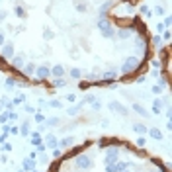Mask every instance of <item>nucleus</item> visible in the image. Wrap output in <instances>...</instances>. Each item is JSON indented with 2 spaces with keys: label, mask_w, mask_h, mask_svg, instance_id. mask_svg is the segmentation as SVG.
Listing matches in <instances>:
<instances>
[{
  "label": "nucleus",
  "mask_w": 172,
  "mask_h": 172,
  "mask_svg": "<svg viewBox=\"0 0 172 172\" xmlns=\"http://www.w3.org/2000/svg\"><path fill=\"white\" fill-rule=\"evenodd\" d=\"M24 64H25V59L22 57V55H14V57H12V67H14V68H22Z\"/></svg>",
  "instance_id": "nucleus-13"
},
{
  "label": "nucleus",
  "mask_w": 172,
  "mask_h": 172,
  "mask_svg": "<svg viewBox=\"0 0 172 172\" xmlns=\"http://www.w3.org/2000/svg\"><path fill=\"white\" fill-rule=\"evenodd\" d=\"M133 131H135V133H139V135H145V133H147L149 129L145 127L143 123H135V125H133Z\"/></svg>",
  "instance_id": "nucleus-20"
},
{
  "label": "nucleus",
  "mask_w": 172,
  "mask_h": 172,
  "mask_svg": "<svg viewBox=\"0 0 172 172\" xmlns=\"http://www.w3.org/2000/svg\"><path fill=\"white\" fill-rule=\"evenodd\" d=\"M35 149H37V153H43V150H45L47 147H45V143H41V145H37Z\"/></svg>",
  "instance_id": "nucleus-50"
},
{
  "label": "nucleus",
  "mask_w": 172,
  "mask_h": 172,
  "mask_svg": "<svg viewBox=\"0 0 172 172\" xmlns=\"http://www.w3.org/2000/svg\"><path fill=\"white\" fill-rule=\"evenodd\" d=\"M160 45H162V39H160V35H154V37H153V47L160 49Z\"/></svg>",
  "instance_id": "nucleus-30"
},
{
  "label": "nucleus",
  "mask_w": 172,
  "mask_h": 172,
  "mask_svg": "<svg viewBox=\"0 0 172 172\" xmlns=\"http://www.w3.org/2000/svg\"><path fill=\"white\" fill-rule=\"evenodd\" d=\"M0 111H2V104H0Z\"/></svg>",
  "instance_id": "nucleus-60"
},
{
  "label": "nucleus",
  "mask_w": 172,
  "mask_h": 172,
  "mask_svg": "<svg viewBox=\"0 0 172 172\" xmlns=\"http://www.w3.org/2000/svg\"><path fill=\"white\" fill-rule=\"evenodd\" d=\"M51 76L53 78H63L64 76V67L63 64H55V67L51 68Z\"/></svg>",
  "instance_id": "nucleus-10"
},
{
  "label": "nucleus",
  "mask_w": 172,
  "mask_h": 172,
  "mask_svg": "<svg viewBox=\"0 0 172 172\" xmlns=\"http://www.w3.org/2000/svg\"><path fill=\"white\" fill-rule=\"evenodd\" d=\"M6 141H8V133H2V135H0V145L6 143Z\"/></svg>",
  "instance_id": "nucleus-48"
},
{
  "label": "nucleus",
  "mask_w": 172,
  "mask_h": 172,
  "mask_svg": "<svg viewBox=\"0 0 172 172\" xmlns=\"http://www.w3.org/2000/svg\"><path fill=\"white\" fill-rule=\"evenodd\" d=\"M33 119H35L37 123H45V115H43V114H35Z\"/></svg>",
  "instance_id": "nucleus-40"
},
{
  "label": "nucleus",
  "mask_w": 172,
  "mask_h": 172,
  "mask_svg": "<svg viewBox=\"0 0 172 172\" xmlns=\"http://www.w3.org/2000/svg\"><path fill=\"white\" fill-rule=\"evenodd\" d=\"M8 119H10V111H2V114H0V123H2V125H6Z\"/></svg>",
  "instance_id": "nucleus-27"
},
{
  "label": "nucleus",
  "mask_w": 172,
  "mask_h": 172,
  "mask_svg": "<svg viewBox=\"0 0 172 172\" xmlns=\"http://www.w3.org/2000/svg\"><path fill=\"white\" fill-rule=\"evenodd\" d=\"M117 158H119V149L117 147H108L106 149V158H104V162L106 164H114V162H117Z\"/></svg>",
  "instance_id": "nucleus-4"
},
{
  "label": "nucleus",
  "mask_w": 172,
  "mask_h": 172,
  "mask_svg": "<svg viewBox=\"0 0 172 172\" xmlns=\"http://www.w3.org/2000/svg\"><path fill=\"white\" fill-rule=\"evenodd\" d=\"M96 28L100 29V33L108 37V39H111V37L115 35V29H114V25H111V22L108 20V18H100L98 20V24H96Z\"/></svg>",
  "instance_id": "nucleus-1"
},
{
  "label": "nucleus",
  "mask_w": 172,
  "mask_h": 172,
  "mask_svg": "<svg viewBox=\"0 0 172 172\" xmlns=\"http://www.w3.org/2000/svg\"><path fill=\"white\" fill-rule=\"evenodd\" d=\"M72 145H74V137H71V135H68V137H63L61 141H59V147H63V149L72 147Z\"/></svg>",
  "instance_id": "nucleus-14"
},
{
  "label": "nucleus",
  "mask_w": 172,
  "mask_h": 172,
  "mask_svg": "<svg viewBox=\"0 0 172 172\" xmlns=\"http://www.w3.org/2000/svg\"><path fill=\"white\" fill-rule=\"evenodd\" d=\"M18 119V114H16V111H10V121H16Z\"/></svg>",
  "instance_id": "nucleus-52"
},
{
  "label": "nucleus",
  "mask_w": 172,
  "mask_h": 172,
  "mask_svg": "<svg viewBox=\"0 0 172 172\" xmlns=\"http://www.w3.org/2000/svg\"><path fill=\"white\" fill-rule=\"evenodd\" d=\"M43 39H53V31L51 29H43Z\"/></svg>",
  "instance_id": "nucleus-37"
},
{
  "label": "nucleus",
  "mask_w": 172,
  "mask_h": 172,
  "mask_svg": "<svg viewBox=\"0 0 172 172\" xmlns=\"http://www.w3.org/2000/svg\"><path fill=\"white\" fill-rule=\"evenodd\" d=\"M0 57L2 59H12L14 57V45L12 43H4V45L0 47Z\"/></svg>",
  "instance_id": "nucleus-6"
},
{
  "label": "nucleus",
  "mask_w": 172,
  "mask_h": 172,
  "mask_svg": "<svg viewBox=\"0 0 172 172\" xmlns=\"http://www.w3.org/2000/svg\"><path fill=\"white\" fill-rule=\"evenodd\" d=\"M139 68V59L137 57H129L125 63H123V67H121V72H123V76H129V74H133Z\"/></svg>",
  "instance_id": "nucleus-3"
},
{
  "label": "nucleus",
  "mask_w": 172,
  "mask_h": 172,
  "mask_svg": "<svg viewBox=\"0 0 172 172\" xmlns=\"http://www.w3.org/2000/svg\"><path fill=\"white\" fill-rule=\"evenodd\" d=\"M22 68H24V74H25V76H31V74L35 72V64H31V63L24 64V67H22Z\"/></svg>",
  "instance_id": "nucleus-19"
},
{
  "label": "nucleus",
  "mask_w": 172,
  "mask_h": 172,
  "mask_svg": "<svg viewBox=\"0 0 172 172\" xmlns=\"http://www.w3.org/2000/svg\"><path fill=\"white\" fill-rule=\"evenodd\" d=\"M45 123H47V125H51V127H55V125L61 123V119H59V117H49V119H45Z\"/></svg>",
  "instance_id": "nucleus-28"
},
{
  "label": "nucleus",
  "mask_w": 172,
  "mask_h": 172,
  "mask_svg": "<svg viewBox=\"0 0 172 172\" xmlns=\"http://www.w3.org/2000/svg\"><path fill=\"white\" fill-rule=\"evenodd\" d=\"M162 31H164V25L162 24H157V35H160Z\"/></svg>",
  "instance_id": "nucleus-47"
},
{
  "label": "nucleus",
  "mask_w": 172,
  "mask_h": 172,
  "mask_svg": "<svg viewBox=\"0 0 172 172\" xmlns=\"http://www.w3.org/2000/svg\"><path fill=\"white\" fill-rule=\"evenodd\" d=\"M47 106H51V108H57V110H59V108H63V104H61L59 100H51V102H47Z\"/></svg>",
  "instance_id": "nucleus-32"
},
{
  "label": "nucleus",
  "mask_w": 172,
  "mask_h": 172,
  "mask_svg": "<svg viewBox=\"0 0 172 172\" xmlns=\"http://www.w3.org/2000/svg\"><path fill=\"white\" fill-rule=\"evenodd\" d=\"M72 172H84V170H72Z\"/></svg>",
  "instance_id": "nucleus-59"
},
{
  "label": "nucleus",
  "mask_w": 172,
  "mask_h": 172,
  "mask_svg": "<svg viewBox=\"0 0 172 172\" xmlns=\"http://www.w3.org/2000/svg\"><path fill=\"white\" fill-rule=\"evenodd\" d=\"M133 110H135L141 117H149V115H150V114H149V110H147L145 106H141L139 102H133Z\"/></svg>",
  "instance_id": "nucleus-9"
},
{
  "label": "nucleus",
  "mask_w": 172,
  "mask_h": 172,
  "mask_svg": "<svg viewBox=\"0 0 172 172\" xmlns=\"http://www.w3.org/2000/svg\"><path fill=\"white\" fill-rule=\"evenodd\" d=\"M108 108H110L111 111H117V114H121V115H127L129 114V110L125 106H121L119 102H110V104H108Z\"/></svg>",
  "instance_id": "nucleus-7"
},
{
  "label": "nucleus",
  "mask_w": 172,
  "mask_h": 172,
  "mask_svg": "<svg viewBox=\"0 0 172 172\" xmlns=\"http://www.w3.org/2000/svg\"><path fill=\"white\" fill-rule=\"evenodd\" d=\"M149 135H150V139H157V141H160V139H162V133H160L158 131V129L157 127H153V129H149Z\"/></svg>",
  "instance_id": "nucleus-18"
},
{
  "label": "nucleus",
  "mask_w": 172,
  "mask_h": 172,
  "mask_svg": "<svg viewBox=\"0 0 172 172\" xmlns=\"http://www.w3.org/2000/svg\"><path fill=\"white\" fill-rule=\"evenodd\" d=\"M129 35V29H125V28H123V29H119V31H117V37H121V39H125V37Z\"/></svg>",
  "instance_id": "nucleus-33"
},
{
  "label": "nucleus",
  "mask_w": 172,
  "mask_h": 172,
  "mask_svg": "<svg viewBox=\"0 0 172 172\" xmlns=\"http://www.w3.org/2000/svg\"><path fill=\"white\" fill-rule=\"evenodd\" d=\"M170 24H172V20H170V16H166V20H164V28H170Z\"/></svg>",
  "instance_id": "nucleus-49"
},
{
  "label": "nucleus",
  "mask_w": 172,
  "mask_h": 172,
  "mask_svg": "<svg viewBox=\"0 0 172 172\" xmlns=\"http://www.w3.org/2000/svg\"><path fill=\"white\" fill-rule=\"evenodd\" d=\"M14 14L18 16V18H25V16H28V14H25V10L22 8V6H16V8H14Z\"/></svg>",
  "instance_id": "nucleus-26"
},
{
  "label": "nucleus",
  "mask_w": 172,
  "mask_h": 172,
  "mask_svg": "<svg viewBox=\"0 0 172 172\" xmlns=\"http://www.w3.org/2000/svg\"><path fill=\"white\" fill-rule=\"evenodd\" d=\"M164 86H166V80L162 78V82H160V84H154V86H153V94H160V92L164 90Z\"/></svg>",
  "instance_id": "nucleus-22"
},
{
  "label": "nucleus",
  "mask_w": 172,
  "mask_h": 172,
  "mask_svg": "<svg viewBox=\"0 0 172 172\" xmlns=\"http://www.w3.org/2000/svg\"><path fill=\"white\" fill-rule=\"evenodd\" d=\"M18 172H25V170H24V168H18Z\"/></svg>",
  "instance_id": "nucleus-58"
},
{
  "label": "nucleus",
  "mask_w": 172,
  "mask_h": 172,
  "mask_svg": "<svg viewBox=\"0 0 172 172\" xmlns=\"http://www.w3.org/2000/svg\"><path fill=\"white\" fill-rule=\"evenodd\" d=\"M4 45V33H0V47Z\"/></svg>",
  "instance_id": "nucleus-56"
},
{
  "label": "nucleus",
  "mask_w": 172,
  "mask_h": 172,
  "mask_svg": "<svg viewBox=\"0 0 172 172\" xmlns=\"http://www.w3.org/2000/svg\"><path fill=\"white\" fill-rule=\"evenodd\" d=\"M53 157H55V158H61L63 157V153H61V149H59V147L53 149Z\"/></svg>",
  "instance_id": "nucleus-43"
},
{
  "label": "nucleus",
  "mask_w": 172,
  "mask_h": 172,
  "mask_svg": "<svg viewBox=\"0 0 172 172\" xmlns=\"http://www.w3.org/2000/svg\"><path fill=\"white\" fill-rule=\"evenodd\" d=\"M35 76H37V80H47L51 76V68L47 67V64H41V67H35Z\"/></svg>",
  "instance_id": "nucleus-5"
},
{
  "label": "nucleus",
  "mask_w": 172,
  "mask_h": 172,
  "mask_svg": "<svg viewBox=\"0 0 172 172\" xmlns=\"http://www.w3.org/2000/svg\"><path fill=\"white\" fill-rule=\"evenodd\" d=\"M145 80H147V76H145V74H143V76H137V80H135V82H137V84H143Z\"/></svg>",
  "instance_id": "nucleus-51"
},
{
  "label": "nucleus",
  "mask_w": 172,
  "mask_h": 172,
  "mask_svg": "<svg viewBox=\"0 0 172 172\" xmlns=\"http://www.w3.org/2000/svg\"><path fill=\"white\" fill-rule=\"evenodd\" d=\"M8 133H10V135H20V127H16V125H14V127H10V131H8Z\"/></svg>",
  "instance_id": "nucleus-42"
},
{
  "label": "nucleus",
  "mask_w": 172,
  "mask_h": 172,
  "mask_svg": "<svg viewBox=\"0 0 172 172\" xmlns=\"http://www.w3.org/2000/svg\"><path fill=\"white\" fill-rule=\"evenodd\" d=\"M106 172H119V170H117V166L114 162V164H106Z\"/></svg>",
  "instance_id": "nucleus-36"
},
{
  "label": "nucleus",
  "mask_w": 172,
  "mask_h": 172,
  "mask_svg": "<svg viewBox=\"0 0 172 172\" xmlns=\"http://www.w3.org/2000/svg\"><path fill=\"white\" fill-rule=\"evenodd\" d=\"M137 145H139V147H145V145H147V139H145V135H141V137L137 139Z\"/></svg>",
  "instance_id": "nucleus-41"
},
{
  "label": "nucleus",
  "mask_w": 172,
  "mask_h": 172,
  "mask_svg": "<svg viewBox=\"0 0 172 172\" xmlns=\"http://www.w3.org/2000/svg\"><path fill=\"white\" fill-rule=\"evenodd\" d=\"M29 139H31V145H33V147H37V145H41V143H43V139H41V133H39V131H31V133H29Z\"/></svg>",
  "instance_id": "nucleus-12"
},
{
  "label": "nucleus",
  "mask_w": 172,
  "mask_h": 172,
  "mask_svg": "<svg viewBox=\"0 0 172 172\" xmlns=\"http://www.w3.org/2000/svg\"><path fill=\"white\" fill-rule=\"evenodd\" d=\"M139 12H141V14H145V16H150V10H149V6H147V4H143V6L139 8Z\"/></svg>",
  "instance_id": "nucleus-35"
},
{
  "label": "nucleus",
  "mask_w": 172,
  "mask_h": 172,
  "mask_svg": "<svg viewBox=\"0 0 172 172\" xmlns=\"http://www.w3.org/2000/svg\"><path fill=\"white\" fill-rule=\"evenodd\" d=\"M150 172H157V170H150Z\"/></svg>",
  "instance_id": "nucleus-62"
},
{
  "label": "nucleus",
  "mask_w": 172,
  "mask_h": 172,
  "mask_svg": "<svg viewBox=\"0 0 172 172\" xmlns=\"http://www.w3.org/2000/svg\"><path fill=\"white\" fill-rule=\"evenodd\" d=\"M117 78V72L115 71H106L104 74H102V80H110V82H115Z\"/></svg>",
  "instance_id": "nucleus-16"
},
{
  "label": "nucleus",
  "mask_w": 172,
  "mask_h": 172,
  "mask_svg": "<svg viewBox=\"0 0 172 172\" xmlns=\"http://www.w3.org/2000/svg\"><path fill=\"white\" fill-rule=\"evenodd\" d=\"M59 168H61V162H53V166H51L49 172H59Z\"/></svg>",
  "instance_id": "nucleus-44"
},
{
  "label": "nucleus",
  "mask_w": 172,
  "mask_h": 172,
  "mask_svg": "<svg viewBox=\"0 0 172 172\" xmlns=\"http://www.w3.org/2000/svg\"><path fill=\"white\" fill-rule=\"evenodd\" d=\"M67 100L68 102H74V100H76V94H67Z\"/></svg>",
  "instance_id": "nucleus-53"
},
{
  "label": "nucleus",
  "mask_w": 172,
  "mask_h": 172,
  "mask_svg": "<svg viewBox=\"0 0 172 172\" xmlns=\"http://www.w3.org/2000/svg\"><path fill=\"white\" fill-rule=\"evenodd\" d=\"M43 143H45V147H49V149H57L59 147V139L53 135V133H47L45 139H43Z\"/></svg>",
  "instance_id": "nucleus-8"
},
{
  "label": "nucleus",
  "mask_w": 172,
  "mask_h": 172,
  "mask_svg": "<svg viewBox=\"0 0 172 172\" xmlns=\"http://www.w3.org/2000/svg\"><path fill=\"white\" fill-rule=\"evenodd\" d=\"M16 84H18V78H14V76H10V78H6V88H14Z\"/></svg>",
  "instance_id": "nucleus-29"
},
{
  "label": "nucleus",
  "mask_w": 172,
  "mask_h": 172,
  "mask_svg": "<svg viewBox=\"0 0 172 172\" xmlns=\"http://www.w3.org/2000/svg\"><path fill=\"white\" fill-rule=\"evenodd\" d=\"M22 168H24L25 172H33V170H35V160L24 158V162H22Z\"/></svg>",
  "instance_id": "nucleus-11"
},
{
  "label": "nucleus",
  "mask_w": 172,
  "mask_h": 172,
  "mask_svg": "<svg viewBox=\"0 0 172 172\" xmlns=\"http://www.w3.org/2000/svg\"><path fill=\"white\" fill-rule=\"evenodd\" d=\"M25 111H28V114H33L35 108H33V106H25Z\"/></svg>",
  "instance_id": "nucleus-54"
},
{
  "label": "nucleus",
  "mask_w": 172,
  "mask_h": 172,
  "mask_svg": "<svg viewBox=\"0 0 172 172\" xmlns=\"http://www.w3.org/2000/svg\"><path fill=\"white\" fill-rule=\"evenodd\" d=\"M4 16H6V14H4V12H2V14H0V20H2V18H4Z\"/></svg>",
  "instance_id": "nucleus-57"
},
{
  "label": "nucleus",
  "mask_w": 172,
  "mask_h": 172,
  "mask_svg": "<svg viewBox=\"0 0 172 172\" xmlns=\"http://www.w3.org/2000/svg\"><path fill=\"white\" fill-rule=\"evenodd\" d=\"M150 64H153L154 68H160V67H162V61H160V59H153V61H150Z\"/></svg>",
  "instance_id": "nucleus-38"
},
{
  "label": "nucleus",
  "mask_w": 172,
  "mask_h": 172,
  "mask_svg": "<svg viewBox=\"0 0 172 172\" xmlns=\"http://www.w3.org/2000/svg\"><path fill=\"white\" fill-rule=\"evenodd\" d=\"M90 106H92V108H94V110H100V108H102V104H100V102H98V100H94V102H92V104H90Z\"/></svg>",
  "instance_id": "nucleus-46"
},
{
  "label": "nucleus",
  "mask_w": 172,
  "mask_h": 172,
  "mask_svg": "<svg viewBox=\"0 0 172 172\" xmlns=\"http://www.w3.org/2000/svg\"><path fill=\"white\" fill-rule=\"evenodd\" d=\"M53 86H55V88H63V86H67L64 76H63V78H53Z\"/></svg>",
  "instance_id": "nucleus-25"
},
{
  "label": "nucleus",
  "mask_w": 172,
  "mask_h": 172,
  "mask_svg": "<svg viewBox=\"0 0 172 172\" xmlns=\"http://www.w3.org/2000/svg\"><path fill=\"white\" fill-rule=\"evenodd\" d=\"M24 102H25V96H24V94H20V96H16V98L10 102V104H12V106H22Z\"/></svg>",
  "instance_id": "nucleus-24"
},
{
  "label": "nucleus",
  "mask_w": 172,
  "mask_h": 172,
  "mask_svg": "<svg viewBox=\"0 0 172 172\" xmlns=\"http://www.w3.org/2000/svg\"><path fill=\"white\" fill-rule=\"evenodd\" d=\"M80 108H82V102H78V104H76V106H72V108H68V110H67V114H68V115H76V114H78V111H80Z\"/></svg>",
  "instance_id": "nucleus-21"
},
{
  "label": "nucleus",
  "mask_w": 172,
  "mask_h": 172,
  "mask_svg": "<svg viewBox=\"0 0 172 172\" xmlns=\"http://www.w3.org/2000/svg\"><path fill=\"white\" fill-rule=\"evenodd\" d=\"M74 166H76V170H88V168H92V158L88 154L80 153L74 157Z\"/></svg>",
  "instance_id": "nucleus-2"
},
{
  "label": "nucleus",
  "mask_w": 172,
  "mask_h": 172,
  "mask_svg": "<svg viewBox=\"0 0 172 172\" xmlns=\"http://www.w3.org/2000/svg\"><path fill=\"white\" fill-rule=\"evenodd\" d=\"M150 14H157V16H162V14H164V8H162V6H157V8H154V10H153V12H150Z\"/></svg>",
  "instance_id": "nucleus-39"
},
{
  "label": "nucleus",
  "mask_w": 172,
  "mask_h": 172,
  "mask_svg": "<svg viewBox=\"0 0 172 172\" xmlns=\"http://www.w3.org/2000/svg\"><path fill=\"white\" fill-rule=\"evenodd\" d=\"M28 158H31V160H35L37 158V150H35V153H29V157Z\"/></svg>",
  "instance_id": "nucleus-55"
},
{
  "label": "nucleus",
  "mask_w": 172,
  "mask_h": 172,
  "mask_svg": "<svg viewBox=\"0 0 172 172\" xmlns=\"http://www.w3.org/2000/svg\"><path fill=\"white\" fill-rule=\"evenodd\" d=\"M71 76L76 78V80H80V78L84 76V71H82V68H72V71H71Z\"/></svg>",
  "instance_id": "nucleus-23"
},
{
  "label": "nucleus",
  "mask_w": 172,
  "mask_h": 172,
  "mask_svg": "<svg viewBox=\"0 0 172 172\" xmlns=\"http://www.w3.org/2000/svg\"><path fill=\"white\" fill-rule=\"evenodd\" d=\"M29 133H31L29 121H24V123H22V127H20V135H24V137H29Z\"/></svg>",
  "instance_id": "nucleus-17"
},
{
  "label": "nucleus",
  "mask_w": 172,
  "mask_h": 172,
  "mask_svg": "<svg viewBox=\"0 0 172 172\" xmlns=\"http://www.w3.org/2000/svg\"><path fill=\"white\" fill-rule=\"evenodd\" d=\"M162 108H164V104H162V100H153V114L154 115H158L160 111H162Z\"/></svg>",
  "instance_id": "nucleus-15"
},
{
  "label": "nucleus",
  "mask_w": 172,
  "mask_h": 172,
  "mask_svg": "<svg viewBox=\"0 0 172 172\" xmlns=\"http://www.w3.org/2000/svg\"><path fill=\"white\" fill-rule=\"evenodd\" d=\"M90 86H92L90 82H80V86H78V88H80V90H88Z\"/></svg>",
  "instance_id": "nucleus-45"
},
{
  "label": "nucleus",
  "mask_w": 172,
  "mask_h": 172,
  "mask_svg": "<svg viewBox=\"0 0 172 172\" xmlns=\"http://www.w3.org/2000/svg\"><path fill=\"white\" fill-rule=\"evenodd\" d=\"M33 172H39V170H33Z\"/></svg>",
  "instance_id": "nucleus-63"
},
{
  "label": "nucleus",
  "mask_w": 172,
  "mask_h": 172,
  "mask_svg": "<svg viewBox=\"0 0 172 172\" xmlns=\"http://www.w3.org/2000/svg\"><path fill=\"white\" fill-rule=\"evenodd\" d=\"M121 172H129V170H121Z\"/></svg>",
  "instance_id": "nucleus-61"
},
{
  "label": "nucleus",
  "mask_w": 172,
  "mask_h": 172,
  "mask_svg": "<svg viewBox=\"0 0 172 172\" xmlns=\"http://www.w3.org/2000/svg\"><path fill=\"white\" fill-rule=\"evenodd\" d=\"M12 149H14V147H12V145H10V143L6 141V143H2V149H0V150H4V153H10Z\"/></svg>",
  "instance_id": "nucleus-34"
},
{
  "label": "nucleus",
  "mask_w": 172,
  "mask_h": 172,
  "mask_svg": "<svg viewBox=\"0 0 172 172\" xmlns=\"http://www.w3.org/2000/svg\"><path fill=\"white\" fill-rule=\"evenodd\" d=\"M115 166H117V170L121 172V170H127V166H129V164L125 162V160H119V162H115Z\"/></svg>",
  "instance_id": "nucleus-31"
}]
</instances>
